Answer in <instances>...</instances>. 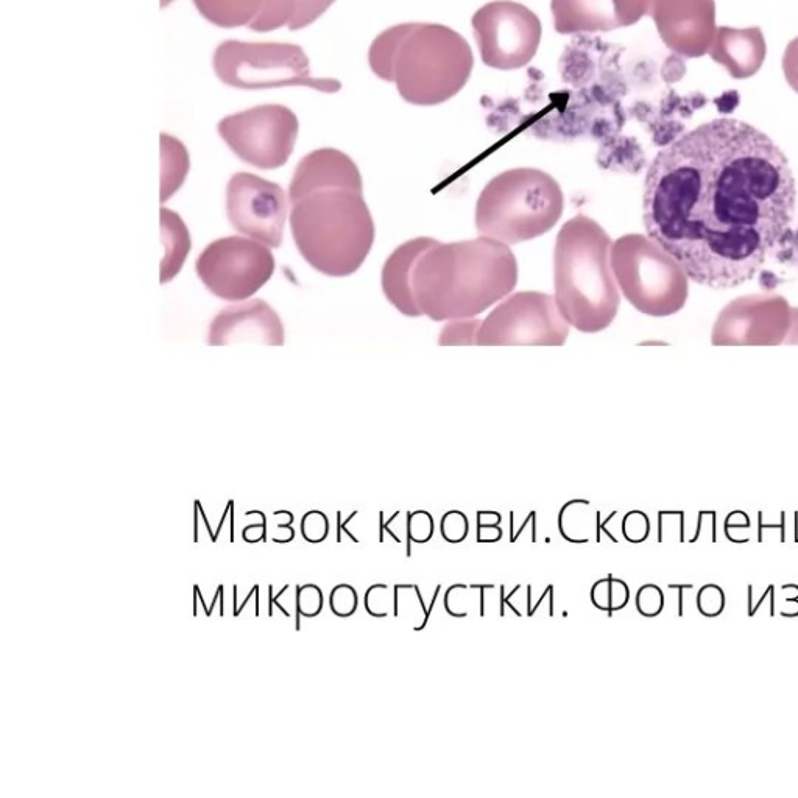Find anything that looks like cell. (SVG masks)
<instances>
[{"label":"cell","mask_w":798,"mask_h":798,"mask_svg":"<svg viewBox=\"0 0 798 798\" xmlns=\"http://www.w3.org/2000/svg\"><path fill=\"white\" fill-rule=\"evenodd\" d=\"M795 178L769 136L716 119L664 147L647 170V236L694 283L733 289L755 278L795 212Z\"/></svg>","instance_id":"1"},{"label":"cell","mask_w":798,"mask_h":798,"mask_svg":"<svg viewBox=\"0 0 798 798\" xmlns=\"http://www.w3.org/2000/svg\"><path fill=\"white\" fill-rule=\"evenodd\" d=\"M289 200L292 236L312 269L334 278L361 269L375 244V222L350 156L336 149L304 156L290 181Z\"/></svg>","instance_id":"2"},{"label":"cell","mask_w":798,"mask_h":798,"mask_svg":"<svg viewBox=\"0 0 798 798\" xmlns=\"http://www.w3.org/2000/svg\"><path fill=\"white\" fill-rule=\"evenodd\" d=\"M516 283L513 251L487 236L435 242L418 259L410 281L421 315L434 322L474 318L509 297Z\"/></svg>","instance_id":"3"},{"label":"cell","mask_w":798,"mask_h":798,"mask_svg":"<svg viewBox=\"0 0 798 798\" xmlns=\"http://www.w3.org/2000/svg\"><path fill=\"white\" fill-rule=\"evenodd\" d=\"M368 63L376 77L393 83L404 102L434 106L456 97L470 82V44L442 24H399L371 44Z\"/></svg>","instance_id":"4"},{"label":"cell","mask_w":798,"mask_h":798,"mask_svg":"<svg viewBox=\"0 0 798 798\" xmlns=\"http://www.w3.org/2000/svg\"><path fill=\"white\" fill-rule=\"evenodd\" d=\"M611 247L607 231L583 214L569 219L555 242V301L566 322L585 334L604 331L618 314Z\"/></svg>","instance_id":"5"},{"label":"cell","mask_w":798,"mask_h":798,"mask_svg":"<svg viewBox=\"0 0 798 798\" xmlns=\"http://www.w3.org/2000/svg\"><path fill=\"white\" fill-rule=\"evenodd\" d=\"M563 208L565 197L552 175L532 167L505 170L477 198V231L505 245L523 244L549 233Z\"/></svg>","instance_id":"6"},{"label":"cell","mask_w":798,"mask_h":798,"mask_svg":"<svg viewBox=\"0 0 798 798\" xmlns=\"http://www.w3.org/2000/svg\"><path fill=\"white\" fill-rule=\"evenodd\" d=\"M212 66L220 82L231 88L306 86L328 94L342 89L334 78L312 77L309 58L295 44L225 41L217 47Z\"/></svg>","instance_id":"7"},{"label":"cell","mask_w":798,"mask_h":798,"mask_svg":"<svg viewBox=\"0 0 798 798\" xmlns=\"http://www.w3.org/2000/svg\"><path fill=\"white\" fill-rule=\"evenodd\" d=\"M569 323L555 297L541 292H518L505 298L481 323L476 345L482 347H562Z\"/></svg>","instance_id":"8"},{"label":"cell","mask_w":798,"mask_h":798,"mask_svg":"<svg viewBox=\"0 0 798 798\" xmlns=\"http://www.w3.org/2000/svg\"><path fill=\"white\" fill-rule=\"evenodd\" d=\"M474 39L488 68L515 71L537 55L543 36L540 18L526 5L495 0L474 13Z\"/></svg>","instance_id":"9"},{"label":"cell","mask_w":798,"mask_h":798,"mask_svg":"<svg viewBox=\"0 0 798 798\" xmlns=\"http://www.w3.org/2000/svg\"><path fill=\"white\" fill-rule=\"evenodd\" d=\"M294 111L283 105H259L219 122V135L231 152L250 166L262 170L283 167L297 142Z\"/></svg>","instance_id":"10"},{"label":"cell","mask_w":798,"mask_h":798,"mask_svg":"<svg viewBox=\"0 0 798 798\" xmlns=\"http://www.w3.org/2000/svg\"><path fill=\"white\" fill-rule=\"evenodd\" d=\"M198 278L212 295L226 301L247 300L275 273L272 251L245 237L214 241L195 262Z\"/></svg>","instance_id":"11"},{"label":"cell","mask_w":798,"mask_h":798,"mask_svg":"<svg viewBox=\"0 0 798 798\" xmlns=\"http://www.w3.org/2000/svg\"><path fill=\"white\" fill-rule=\"evenodd\" d=\"M226 216L234 230L279 248L287 219L286 194L279 184L241 172L226 188Z\"/></svg>","instance_id":"12"},{"label":"cell","mask_w":798,"mask_h":798,"mask_svg":"<svg viewBox=\"0 0 798 798\" xmlns=\"http://www.w3.org/2000/svg\"><path fill=\"white\" fill-rule=\"evenodd\" d=\"M241 342L283 347V323L265 301L250 300L247 303L234 304L223 309L212 320L208 345L220 347Z\"/></svg>","instance_id":"13"},{"label":"cell","mask_w":798,"mask_h":798,"mask_svg":"<svg viewBox=\"0 0 798 798\" xmlns=\"http://www.w3.org/2000/svg\"><path fill=\"white\" fill-rule=\"evenodd\" d=\"M198 13L222 29L248 27L265 33L289 25L297 0H192Z\"/></svg>","instance_id":"14"},{"label":"cell","mask_w":798,"mask_h":798,"mask_svg":"<svg viewBox=\"0 0 798 798\" xmlns=\"http://www.w3.org/2000/svg\"><path fill=\"white\" fill-rule=\"evenodd\" d=\"M551 10L560 35L611 32L638 19L630 0H552Z\"/></svg>","instance_id":"15"},{"label":"cell","mask_w":798,"mask_h":798,"mask_svg":"<svg viewBox=\"0 0 798 798\" xmlns=\"http://www.w3.org/2000/svg\"><path fill=\"white\" fill-rule=\"evenodd\" d=\"M432 237H417L412 241L399 245L389 259L385 261L382 269L381 283L385 297L407 317H423L414 294H412V272L420 256L435 244Z\"/></svg>","instance_id":"16"},{"label":"cell","mask_w":798,"mask_h":798,"mask_svg":"<svg viewBox=\"0 0 798 798\" xmlns=\"http://www.w3.org/2000/svg\"><path fill=\"white\" fill-rule=\"evenodd\" d=\"M601 510L587 499L566 502L558 513V530L569 543H602Z\"/></svg>","instance_id":"17"},{"label":"cell","mask_w":798,"mask_h":798,"mask_svg":"<svg viewBox=\"0 0 798 798\" xmlns=\"http://www.w3.org/2000/svg\"><path fill=\"white\" fill-rule=\"evenodd\" d=\"M159 214H161V237L166 247V256L161 262L159 283L166 284L177 276L183 267L184 259L191 251V237L177 212L161 208Z\"/></svg>","instance_id":"18"},{"label":"cell","mask_w":798,"mask_h":798,"mask_svg":"<svg viewBox=\"0 0 798 798\" xmlns=\"http://www.w3.org/2000/svg\"><path fill=\"white\" fill-rule=\"evenodd\" d=\"M495 588V585H452L443 597L446 613L452 618H485L493 608L488 605V594Z\"/></svg>","instance_id":"19"},{"label":"cell","mask_w":798,"mask_h":798,"mask_svg":"<svg viewBox=\"0 0 798 798\" xmlns=\"http://www.w3.org/2000/svg\"><path fill=\"white\" fill-rule=\"evenodd\" d=\"M440 591H442V585H437L434 599H432L431 605L428 607L426 602H424L423 594H421L418 585H414V583L412 585L398 583V585H395V615H393V618L409 625L410 629L415 630V632H421L428 625L432 608L437 602Z\"/></svg>","instance_id":"20"},{"label":"cell","mask_w":798,"mask_h":798,"mask_svg":"<svg viewBox=\"0 0 798 798\" xmlns=\"http://www.w3.org/2000/svg\"><path fill=\"white\" fill-rule=\"evenodd\" d=\"M189 170V155L177 139L161 135V203L167 202L183 184Z\"/></svg>","instance_id":"21"},{"label":"cell","mask_w":798,"mask_h":798,"mask_svg":"<svg viewBox=\"0 0 798 798\" xmlns=\"http://www.w3.org/2000/svg\"><path fill=\"white\" fill-rule=\"evenodd\" d=\"M590 597L597 610L613 613L627 607L630 601V588L624 580L616 579L610 574L594 583Z\"/></svg>","instance_id":"22"},{"label":"cell","mask_w":798,"mask_h":798,"mask_svg":"<svg viewBox=\"0 0 798 798\" xmlns=\"http://www.w3.org/2000/svg\"><path fill=\"white\" fill-rule=\"evenodd\" d=\"M481 320L473 318H463V320H451L442 329L438 345H476L477 332L481 328Z\"/></svg>","instance_id":"23"},{"label":"cell","mask_w":798,"mask_h":798,"mask_svg":"<svg viewBox=\"0 0 798 798\" xmlns=\"http://www.w3.org/2000/svg\"><path fill=\"white\" fill-rule=\"evenodd\" d=\"M365 610L373 618H387L395 615V587L385 583H375L365 593Z\"/></svg>","instance_id":"24"},{"label":"cell","mask_w":798,"mask_h":798,"mask_svg":"<svg viewBox=\"0 0 798 798\" xmlns=\"http://www.w3.org/2000/svg\"><path fill=\"white\" fill-rule=\"evenodd\" d=\"M685 523L683 510L658 512V543H685Z\"/></svg>","instance_id":"25"},{"label":"cell","mask_w":798,"mask_h":798,"mask_svg":"<svg viewBox=\"0 0 798 798\" xmlns=\"http://www.w3.org/2000/svg\"><path fill=\"white\" fill-rule=\"evenodd\" d=\"M323 604H325V597L320 587L314 583H308L297 587V627L295 630L300 632L301 622L300 616L304 618H315L323 611Z\"/></svg>","instance_id":"26"},{"label":"cell","mask_w":798,"mask_h":798,"mask_svg":"<svg viewBox=\"0 0 798 798\" xmlns=\"http://www.w3.org/2000/svg\"><path fill=\"white\" fill-rule=\"evenodd\" d=\"M334 2L336 0H297L295 15L290 21L289 29L292 32L306 29L308 25L314 24L318 18H322Z\"/></svg>","instance_id":"27"},{"label":"cell","mask_w":798,"mask_h":798,"mask_svg":"<svg viewBox=\"0 0 798 798\" xmlns=\"http://www.w3.org/2000/svg\"><path fill=\"white\" fill-rule=\"evenodd\" d=\"M697 610L705 618H717L724 613L727 597L716 583H707L700 588L696 599Z\"/></svg>","instance_id":"28"},{"label":"cell","mask_w":798,"mask_h":798,"mask_svg":"<svg viewBox=\"0 0 798 798\" xmlns=\"http://www.w3.org/2000/svg\"><path fill=\"white\" fill-rule=\"evenodd\" d=\"M523 599V616H527V618H535V616L540 615V613H544V611L548 613V618H552V616H554L555 590L554 585H551V583H549L548 587L541 591L538 599H534V587H532V585H527V587H524Z\"/></svg>","instance_id":"29"},{"label":"cell","mask_w":798,"mask_h":798,"mask_svg":"<svg viewBox=\"0 0 798 798\" xmlns=\"http://www.w3.org/2000/svg\"><path fill=\"white\" fill-rule=\"evenodd\" d=\"M635 604L636 610L644 618H657L664 610L666 599H664L663 590L658 585L646 583L636 593Z\"/></svg>","instance_id":"30"},{"label":"cell","mask_w":798,"mask_h":798,"mask_svg":"<svg viewBox=\"0 0 798 798\" xmlns=\"http://www.w3.org/2000/svg\"><path fill=\"white\" fill-rule=\"evenodd\" d=\"M329 607H331L332 613L339 618L353 616L359 607L356 588L351 587L348 583H340L337 587L332 588L331 594H329Z\"/></svg>","instance_id":"31"},{"label":"cell","mask_w":798,"mask_h":798,"mask_svg":"<svg viewBox=\"0 0 798 798\" xmlns=\"http://www.w3.org/2000/svg\"><path fill=\"white\" fill-rule=\"evenodd\" d=\"M403 515V510H398V512L385 523L384 512H379V541L384 543L385 535H389L395 543L406 544V555L410 557V555H412V552H410V549H412V540H410L409 534H406L403 530L399 532V529L409 530V527H407V515H409V512L406 513L404 518Z\"/></svg>","instance_id":"32"},{"label":"cell","mask_w":798,"mask_h":798,"mask_svg":"<svg viewBox=\"0 0 798 798\" xmlns=\"http://www.w3.org/2000/svg\"><path fill=\"white\" fill-rule=\"evenodd\" d=\"M440 532L443 540L448 543L457 544L467 540L470 534V521L465 513L460 510H449L442 516L440 521Z\"/></svg>","instance_id":"33"},{"label":"cell","mask_w":798,"mask_h":798,"mask_svg":"<svg viewBox=\"0 0 798 798\" xmlns=\"http://www.w3.org/2000/svg\"><path fill=\"white\" fill-rule=\"evenodd\" d=\"M622 537L629 543L641 544L649 538L650 520L646 513L641 510L627 512L622 518L621 523Z\"/></svg>","instance_id":"34"},{"label":"cell","mask_w":798,"mask_h":798,"mask_svg":"<svg viewBox=\"0 0 798 798\" xmlns=\"http://www.w3.org/2000/svg\"><path fill=\"white\" fill-rule=\"evenodd\" d=\"M407 527H409V538L412 543H428L435 534L434 518L426 510L409 512V515H407Z\"/></svg>","instance_id":"35"},{"label":"cell","mask_w":798,"mask_h":798,"mask_svg":"<svg viewBox=\"0 0 798 798\" xmlns=\"http://www.w3.org/2000/svg\"><path fill=\"white\" fill-rule=\"evenodd\" d=\"M502 515L493 510H479L477 512V543H498L504 535Z\"/></svg>","instance_id":"36"},{"label":"cell","mask_w":798,"mask_h":798,"mask_svg":"<svg viewBox=\"0 0 798 798\" xmlns=\"http://www.w3.org/2000/svg\"><path fill=\"white\" fill-rule=\"evenodd\" d=\"M329 520L320 510H311L301 520V535L308 543H322L328 538Z\"/></svg>","instance_id":"37"},{"label":"cell","mask_w":798,"mask_h":798,"mask_svg":"<svg viewBox=\"0 0 798 798\" xmlns=\"http://www.w3.org/2000/svg\"><path fill=\"white\" fill-rule=\"evenodd\" d=\"M750 523L749 515L744 510H735V512L728 513L725 518L724 532L725 537L736 544H746L750 541Z\"/></svg>","instance_id":"38"},{"label":"cell","mask_w":798,"mask_h":798,"mask_svg":"<svg viewBox=\"0 0 798 798\" xmlns=\"http://www.w3.org/2000/svg\"><path fill=\"white\" fill-rule=\"evenodd\" d=\"M766 610L769 618L775 616V585H767L766 590L763 591L760 597H755L753 594V585L747 587V615L749 618H755L758 613Z\"/></svg>","instance_id":"39"},{"label":"cell","mask_w":798,"mask_h":798,"mask_svg":"<svg viewBox=\"0 0 798 798\" xmlns=\"http://www.w3.org/2000/svg\"><path fill=\"white\" fill-rule=\"evenodd\" d=\"M527 540L529 543H537V512L527 513L526 518L520 524L516 523L515 512H510V543Z\"/></svg>","instance_id":"40"},{"label":"cell","mask_w":798,"mask_h":798,"mask_svg":"<svg viewBox=\"0 0 798 798\" xmlns=\"http://www.w3.org/2000/svg\"><path fill=\"white\" fill-rule=\"evenodd\" d=\"M707 538L708 543L717 541V515L714 510H702L697 516L696 532L693 538H689V543H697Z\"/></svg>","instance_id":"41"},{"label":"cell","mask_w":798,"mask_h":798,"mask_svg":"<svg viewBox=\"0 0 798 798\" xmlns=\"http://www.w3.org/2000/svg\"><path fill=\"white\" fill-rule=\"evenodd\" d=\"M767 540L786 543V512H780V523H764V513L758 512V543H766Z\"/></svg>","instance_id":"42"},{"label":"cell","mask_w":798,"mask_h":798,"mask_svg":"<svg viewBox=\"0 0 798 798\" xmlns=\"http://www.w3.org/2000/svg\"><path fill=\"white\" fill-rule=\"evenodd\" d=\"M783 66L789 83L798 91V38L789 44L788 52L784 53Z\"/></svg>","instance_id":"43"},{"label":"cell","mask_w":798,"mask_h":798,"mask_svg":"<svg viewBox=\"0 0 798 798\" xmlns=\"http://www.w3.org/2000/svg\"><path fill=\"white\" fill-rule=\"evenodd\" d=\"M242 538L247 543H258V541H267V523H265V518L262 520L261 524H250V526L245 527L242 530Z\"/></svg>","instance_id":"44"},{"label":"cell","mask_w":798,"mask_h":798,"mask_svg":"<svg viewBox=\"0 0 798 798\" xmlns=\"http://www.w3.org/2000/svg\"><path fill=\"white\" fill-rule=\"evenodd\" d=\"M714 105L717 106V110L721 111V113H731L739 105V92H725L724 96L714 99Z\"/></svg>","instance_id":"45"},{"label":"cell","mask_w":798,"mask_h":798,"mask_svg":"<svg viewBox=\"0 0 798 798\" xmlns=\"http://www.w3.org/2000/svg\"><path fill=\"white\" fill-rule=\"evenodd\" d=\"M668 588L669 590L677 591L678 616H680V618H683V615H685V591L693 590L694 585L693 583H683V585H675V583H669Z\"/></svg>","instance_id":"46"},{"label":"cell","mask_w":798,"mask_h":798,"mask_svg":"<svg viewBox=\"0 0 798 798\" xmlns=\"http://www.w3.org/2000/svg\"><path fill=\"white\" fill-rule=\"evenodd\" d=\"M783 608H781L780 615L783 618H798V599H791V597H783Z\"/></svg>","instance_id":"47"},{"label":"cell","mask_w":798,"mask_h":798,"mask_svg":"<svg viewBox=\"0 0 798 798\" xmlns=\"http://www.w3.org/2000/svg\"><path fill=\"white\" fill-rule=\"evenodd\" d=\"M287 590H289V585H286V587H284L283 590L279 591L278 596L275 597V596H273V585H270V587H269V616H270V618H272V616H273V605H275V607H278L279 610L283 611V615L287 616V619L290 618L289 611H286V608L281 607V605H279V602H278V599H279V597H281V594L286 593Z\"/></svg>","instance_id":"48"},{"label":"cell","mask_w":798,"mask_h":798,"mask_svg":"<svg viewBox=\"0 0 798 798\" xmlns=\"http://www.w3.org/2000/svg\"><path fill=\"white\" fill-rule=\"evenodd\" d=\"M342 532H345L354 543H359V540L347 529V524L342 523V512H337V543H342Z\"/></svg>","instance_id":"49"},{"label":"cell","mask_w":798,"mask_h":798,"mask_svg":"<svg viewBox=\"0 0 798 798\" xmlns=\"http://www.w3.org/2000/svg\"><path fill=\"white\" fill-rule=\"evenodd\" d=\"M781 593H783V597L798 599V585H795V583H786V585L781 587Z\"/></svg>","instance_id":"50"},{"label":"cell","mask_w":798,"mask_h":798,"mask_svg":"<svg viewBox=\"0 0 798 798\" xmlns=\"http://www.w3.org/2000/svg\"><path fill=\"white\" fill-rule=\"evenodd\" d=\"M258 591H259V585H255V587L251 588L250 594H248L244 604H242L241 607H237V610L234 611V618H237V616H241L242 611H244L245 605L248 604V601H250L251 597L255 596V594L258 593Z\"/></svg>","instance_id":"51"},{"label":"cell","mask_w":798,"mask_h":798,"mask_svg":"<svg viewBox=\"0 0 798 798\" xmlns=\"http://www.w3.org/2000/svg\"><path fill=\"white\" fill-rule=\"evenodd\" d=\"M198 513H200V509H198L197 502H195V513H194V541L198 543Z\"/></svg>","instance_id":"52"},{"label":"cell","mask_w":798,"mask_h":798,"mask_svg":"<svg viewBox=\"0 0 798 798\" xmlns=\"http://www.w3.org/2000/svg\"><path fill=\"white\" fill-rule=\"evenodd\" d=\"M794 541L798 543V529H795Z\"/></svg>","instance_id":"53"}]
</instances>
